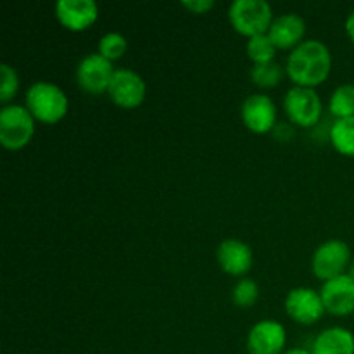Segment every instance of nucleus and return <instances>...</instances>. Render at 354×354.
<instances>
[{
    "label": "nucleus",
    "instance_id": "obj_1",
    "mask_svg": "<svg viewBox=\"0 0 354 354\" xmlns=\"http://www.w3.org/2000/svg\"><path fill=\"white\" fill-rule=\"evenodd\" d=\"M332 71L330 48L320 40H304L290 50L286 73L294 85L317 88L328 78Z\"/></svg>",
    "mask_w": 354,
    "mask_h": 354
},
{
    "label": "nucleus",
    "instance_id": "obj_2",
    "mask_svg": "<svg viewBox=\"0 0 354 354\" xmlns=\"http://www.w3.org/2000/svg\"><path fill=\"white\" fill-rule=\"evenodd\" d=\"M24 106L31 116L45 124H55L68 114L69 100L64 90L52 82H35L28 88Z\"/></svg>",
    "mask_w": 354,
    "mask_h": 354
},
{
    "label": "nucleus",
    "instance_id": "obj_3",
    "mask_svg": "<svg viewBox=\"0 0 354 354\" xmlns=\"http://www.w3.org/2000/svg\"><path fill=\"white\" fill-rule=\"evenodd\" d=\"M228 19L235 31L252 38L268 33L275 17L266 0H235L228 7Z\"/></svg>",
    "mask_w": 354,
    "mask_h": 354
},
{
    "label": "nucleus",
    "instance_id": "obj_4",
    "mask_svg": "<svg viewBox=\"0 0 354 354\" xmlns=\"http://www.w3.org/2000/svg\"><path fill=\"white\" fill-rule=\"evenodd\" d=\"M35 118L26 106L7 104L0 111V144L9 151L26 147L35 135Z\"/></svg>",
    "mask_w": 354,
    "mask_h": 354
},
{
    "label": "nucleus",
    "instance_id": "obj_5",
    "mask_svg": "<svg viewBox=\"0 0 354 354\" xmlns=\"http://www.w3.org/2000/svg\"><path fill=\"white\" fill-rule=\"evenodd\" d=\"M351 249L344 241L332 239L318 245L311 258V272L322 282L346 275L351 266Z\"/></svg>",
    "mask_w": 354,
    "mask_h": 354
},
{
    "label": "nucleus",
    "instance_id": "obj_6",
    "mask_svg": "<svg viewBox=\"0 0 354 354\" xmlns=\"http://www.w3.org/2000/svg\"><path fill=\"white\" fill-rule=\"evenodd\" d=\"M283 111L294 124L311 128L320 121L324 104L315 88L294 85L283 97Z\"/></svg>",
    "mask_w": 354,
    "mask_h": 354
},
{
    "label": "nucleus",
    "instance_id": "obj_7",
    "mask_svg": "<svg viewBox=\"0 0 354 354\" xmlns=\"http://www.w3.org/2000/svg\"><path fill=\"white\" fill-rule=\"evenodd\" d=\"M114 71L116 69L113 62L102 57L99 52L86 54L76 66V83L86 93L100 95L109 90Z\"/></svg>",
    "mask_w": 354,
    "mask_h": 354
},
{
    "label": "nucleus",
    "instance_id": "obj_8",
    "mask_svg": "<svg viewBox=\"0 0 354 354\" xmlns=\"http://www.w3.org/2000/svg\"><path fill=\"white\" fill-rule=\"evenodd\" d=\"M283 306H286V313L301 325L317 324L327 313L320 290H315L311 287H296L290 290L286 296Z\"/></svg>",
    "mask_w": 354,
    "mask_h": 354
},
{
    "label": "nucleus",
    "instance_id": "obj_9",
    "mask_svg": "<svg viewBox=\"0 0 354 354\" xmlns=\"http://www.w3.org/2000/svg\"><path fill=\"white\" fill-rule=\"evenodd\" d=\"M107 93L116 106L123 109H135L144 102L147 85L137 71L121 68L114 71Z\"/></svg>",
    "mask_w": 354,
    "mask_h": 354
},
{
    "label": "nucleus",
    "instance_id": "obj_10",
    "mask_svg": "<svg viewBox=\"0 0 354 354\" xmlns=\"http://www.w3.org/2000/svg\"><path fill=\"white\" fill-rule=\"evenodd\" d=\"M287 330L280 322L261 320L248 334V354H283L287 351Z\"/></svg>",
    "mask_w": 354,
    "mask_h": 354
},
{
    "label": "nucleus",
    "instance_id": "obj_11",
    "mask_svg": "<svg viewBox=\"0 0 354 354\" xmlns=\"http://www.w3.org/2000/svg\"><path fill=\"white\" fill-rule=\"evenodd\" d=\"M241 116L245 128L252 133H268L277 127V106L272 97L265 93H254L249 95L242 102Z\"/></svg>",
    "mask_w": 354,
    "mask_h": 354
},
{
    "label": "nucleus",
    "instance_id": "obj_12",
    "mask_svg": "<svg viewBox=\"0 0 354 354\" xmlns=\"http://www.w3.org/2000/svg\"><path fill=\"white\" fill-rule=\"evenodd\" d=\"M320 294L327 313L334 317H348L354 313V280L348 273L324 282Z\"/></svg>",
    "mask_w": 354,
    "mask_h": 354
},
{
    "label": "nucleus",
    "instance_id": "obj_13",
    "mask_svg": "<svg viewBox=\"0 0 354 354\" xmlns=\"http://www.w3.org/2000/svg\"><path fill=\"white\" fill-rule=\"evenodd\" d=\"M55 17L69 31H85L99 17V7L93 0H59Z\"/></svg>",
    "mask_w": 354,
    "mask_h": 354
},
{
    "label": "nucleus",
    "instance_id": "obj_14",
    "mask_svg": "<svg viewBox=\"0 0 354 354\" xmlns=\"http://www.w3.org/2000/svg\"><path fill=\"white\" fill-rule=\"evenodd\" d=\"M304 35H306V21L296 12L277 16L268 30V37L280 50H289V48L294 50L304 41Z\"/></svg>",
    "mask_w": 354,
    "mask_h": 354
},
{
    "label": "nucleus",
    "instance_id": "obj_15",
    "mask_svg": "<svg viewBox=\"0 0 354 354\" xmlns=\"http://www.w3.org/2000/svg\"><path fill=\"white\" fill-rule=\"evenodd\" d=\"M220 268L232 277H244L252 268V249L239 239H227L216 249Z\"/></svg>",
    "mask_w": 354,
    "mask_h": 354
},
{
    "label": "nucleus",
    "instance_id": "obj_16",
    "mask_svg": "<svg viewBox=\"0 0 354 354\" xmlns=\"http://www.w3.org/2000/svg\"><path fill=\"white\" fill-rule=\"evenodd\" d=\"M311 354H354V334L346 327H328L315 337Z\"/></svg>",
    "mask_w": 354,
    "mask_h": 354
},
{
    "label": "nucleus",
    "instance_id": "obj_17",
    "mask_svg": "<svg viewBox=\"0 0 354 354\" xmlns=\"http://www.w3.org/2000/svg\"><path fill=\"white\" fill-rule=\"evenodd\" d=\"M330 142L339 154L354 158V116L335 120L332 123Z\"/></svg>",
    "mask_w": 354,
    "mask_h": 354
},
{
    "label": "nucleus",
    "instance_id": "obj_18",
    "mask_svg": "<svg viewBox=\"0 0 354 354\" xmlns=\"http://www.w3.org/2000/svg\"><path fill=\"white\" fill-rule=\"evenodd\" d=\"M328 111L335 120L354 116V85L344 83L332 92L328 99Z\"/></svg>",
    "mask_w": 354,
    "mask_h": 354
},
{
    "label": "nucleus",
    "instance_id": "obj_19",
    "mask_svg": "<svg viewBox=\"0 0 354 354\" xmlns=\"http://www.w3.org/2000/svg\"><path fill=\"white\" fill-rule=\"evenodd\" d=\"M245 52H248L249 59H251L254 64H265V62H272L273 59H275L277 47L273 45L268 33L256 35V37L249 38L248 40Z\"/></svg>",
    "mask_w": 354,
    "mask_h": 354
},
{
    "label": "nucleus",
    "instance_id": "obj_20",
    "mask_svg": "<svg viewBox=\"0 0 354 354\" xmlns=\"http://www.w3.org/2000/svg\"><path fill=\"white\" fill-rule=\"evenodd\" d=\"M283 78V68L279 62H265V64H254L251 69V80L259 88H275Z\"/></svg>",
    "mask_w": 354,
    "mask_h": 354
},
{
    "label": "nucleus",
    "instance_id": "obj_21",
    "mask_svg": "<svg viewBox=\"0 0 354 354\" xmlns=\"http://www.w3.org/2000/svg\"><path fill=\"white\" fill-rule=\"evenodd\" d=\"M259 299V287L252 279H241L232 289V301L239 308H252Z\"/></svg>",
    "mask_w": 354,
    "mask_h": 354
},
{
    "label": "nucleus",
    "instance_id": "obj_22",
    "mask_svg": "<svg viewBox=\"0 0 354 354\" xmlns=\"http://www.w3.org/2000/svg\"><path fill=\"white\" fill-rule=\"evenodd\" d=\"M127 48H128L127 38H124L121 33H116V31L106 33L99 40V54L111 62L123 57Z\"/></svg>",
    "mask_w": 354,
    "mask_h": 354
},
{
    "label": "nucleus",
    "instance_id": "obj_23",
    "mask_svg": "<svg viewBox=\"0 0 354 354\" xmlns=\"http://www.w3.org/2000/svg\"><path fill=\"white\" fill-rule=\"evenodd\" d=\"M0 76H2V83H0V102L6 104L12 100L19 90V76H17L16 69L9 64L0 66Z\"/></svg>",
    "mask_w": 354,
    "mask_h": 354
},
{
    "label": "nucleus",
    "instance_id": "obj_24",
    "mask_svg": "<svg viewBox=\"0 0 354 354\" xmlns=\"http://www.w3.org/2000/svg\"><path fill=\"white\" fill-rule=\"evenodd\" d=\"M182 6L192 14H204L213 9L214 0H183Z\"/></svg>",
    "mask_w": 354,
    "mask_h": 354
},
{
    "label": "nucleus",
    "instance_id": "obj_25",
    "mask_svg": "<svg viewBox=\"0 0 354 354\" xmlns=\"http://www.w3.org/2000/svg\"><path fill=\"white\" fill-rule=\"evenodd\" d=\"M346 33H348V37H349V40L353 41L354 44V10L351 14H349L348 17H346Z\"/></svg>",
    "mask_w": 354,
    "mask_h": 354
},
{
    "label": "nucleus",
    "instance_id": "obj_26",
    "mask_svg": "<svg viewBox=\"0 0 354 354\" xmlns=\"http://www.w3.org/2000/svg\"><path fill=\"white\" fill-rule=\"evenodd\" d=\"M283 354H311L310 349H304V348H290L287 349Z\"/></svg>",
    "mask_w": 354,
    "mask_h": 354
},
{
    "label": "nucleus",
    "instance_id": "obj_27",
    "mask_svg": "<svg viewBox=\"0 0 354 354\" xmlns=\"http://www.w3.org/2000/svg\"><path fill=\"white\" fill-rule=\"evenodd\" d=\"M348 275H349V277H351V279L354 280V259H353L351 266H349V270H348Z\"/></svg>",
    "mask_w": 354,
    "mask_h": 354
}]
</instances>
